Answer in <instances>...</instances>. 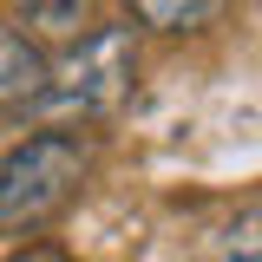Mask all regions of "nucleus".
Masks as SVG:
<instances>
[{"label":"nucleus","instance_id":"nucleus-3","mask_svg":"<svg viewBox=\"0 0 262 262\" xmlns=\"http://www.w3.org/2000/svg\"><path fill=\"white\" fill-rule=\"evenodd\" d=\"M46 53L33 46L20 27H0V125H20L46 98Z\"/></svg>","mask_w":262,"mask_h":262},{"label":"nucleus","instance_id":"nucleus-2","mask_svg":"<svg viewBox=\"0 0 262 262\" xmlns=\"http://www.w3.org/2000/svg\"><path fill=\"white\" fill-rule=\"evenodd\" d=\"M85 177H92V138L39 125L0 158V223L20 236L46 229L53 216H66L79 203Z\"/></svg>","mask_w":262,"mask_h":262},{"label":"nucleus","instance_id":"nucleus-4","mask_svg":"<svg viewBox=\"0 0 262 262\" xmlns=\"http://www.w3.org/2000/svg\"><path fill=\"white\" fill-rule=\"evenodd\" d=\"M196 262H262V196H249L243 210H229L223 223L203 236Z\"/></svg>","mask_w":262,"mask_h":262},{"label":"nucleus","instance_id":"nucleus-6","mask_svg":"<svg viewBox=\"0 0 262 262\" xmlns=\"http://www.w3.org/2000/svg\"><path fill=\"white\" fill-rule=\"evenodd\" d=\"M229 0H131V20L151 33H203Z\"/></svg>","mask_w":262,"mask_h":262},{"label":"nucleus","instance_id":"nucleus-5","mask_svg":"<svg viewBox=\"0 0 262 262\" xmlns=\"http://www.w3.org/2000/svg\"><path fill=\"white\" fill-rule=\"evenodd\" d=\"M98 20H92V0H27L20 7V33H27L33 46L39 39H59V46H72V39H85Z\"/></svg>","mask_w":262,"mask_h":262},{"label":"nucleus","instance_id":"nucleus-1","mask_svg":"<svg viewBox=\"0 0 262 262\" xmlns=\"http://www.w3.org/2000/svg\"><path fill=\"white\" fill-rule=\"evenodd\" d=\"M131 85H138V39H131V27H92L85 39H72L46 66V98H39L33 118H46L53 131L105 125L112 112L131 105Z\"/></svg>","mask_w":262,"mask_h":262},{"label":"nucleus","instance_id":"nucleus-7","mask_svg":"<svg viewBox=\"0 0 262 262\" xmlns=\"http://www.w3.org/2000/svg\"><path fill=\"white\" fill-rule=\"evenodd\" d=\"M13 262H72V256H66V249H46V243H33V249H20Z\"/></svg>","mask_w":262,"mask_h":262}]
</instances>
